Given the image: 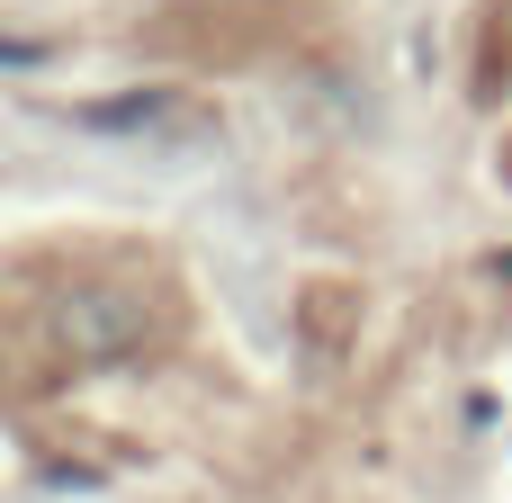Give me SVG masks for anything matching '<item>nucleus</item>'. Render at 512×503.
I'll return each instance as SVG.
<instances>
[{
    "label": "nucleus",
    "instance_id": "obj_2",
    "mask_svg": "<svg viewBox=\"0 0 512 503\" xmlns=\"http://www.w3.org/2000/svg\"><path fill=\"white\" fill-rule=\"evenodd\" d=\"M171 54H216V63H252V54H297V36H333V18L315 0H180L162 18Z\"/></svg>",
    "mask_w": 512,
    "mask_h": 503
},
{
    "label": "nucleus",
    "instance_id": "obj_3",
    "mask_svg": "<svg viewBox=\"0 0 512 503\" xmlns=\"http://www.w3.org/2000/svg\"><path fill=\"white\" fill-rule=\"evenodd\" d=\"M477 81L486 90L512 81V0H486V18H477Z\"/></svg>",
    "mask_w": 512,
    "mask_h": 503
},
{
    "label": "nucleus",
    "instance_id": "obj_1",
    "mask_svg": "<svg viewBox=\"0 0 512 503\" xmlns=\"http://www.w3.org/2000/svg\"><path fill=\"white\" fill-rule=\"evenodd\" d=\"M189 324L180 306V279L162 270V252H27L18 279H9V378L18 396L36 387H63V378H90L108 360H144L153 342H171Z\"/></svg>",
    "mask_w": 512,
    "mask_h": 503
},
{
    "label": "nucleus",
    "instance_id": "obj_4",
    "mask_svg": "<svg viewBox=\"0 0 512 503\" xmlns=\"http://www.w3.org/2000/svg\"><path fill=\"white\" fill-rule=\"evenodd\" d=\"M504 171H512V144H504Z\"/></svg>",
    "mask_w": 512,
    "mask_h": 503
}]
</instances>
